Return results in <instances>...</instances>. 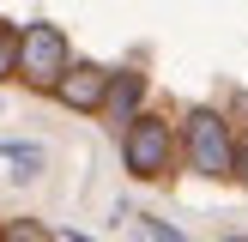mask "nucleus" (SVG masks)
<instances>
[{
  "instance_id": "6",
  "label": "nucleus",
  "mask_w": 248,
  "mask_h": 242,
  "mask_svg": "<svg viewBox=\"0 0 248 242\" xmlns=\"http://www.w3.org/2000/svg\"><path fill=\"white\" fill-rule=\"evenodd\" d=\"M0 157L18 164V176H36L43 169V145H18V139H0Z\"/></svg>"
},
{
  "instance_id": "5",
  "label": "nucleus",
  "mask_w": 248,
  "mask_h": 242,
  "mask_svg": "<svg viewBox=\"0 0 248 242\" xmlns=\"http://www.w3.org/2000/svg\"><path fill=\"white\" fill-rule=\"evenodd\" d=\"M140 97H145V79L140 73H121V85H109V115L127 121L133 109H140Z\"/></svg>"
},
{
  "instance_id": "7",
  "label": "nucleus",
  "mask_w": 248,
  "mask_h": 242,
  "mask_svg": "<svg viewBox=\"0 0 248 242\" xmlns=\"http://www.w3.org/2000/svg\"><path fill=\"white\" fill-rule=\"evenodd\" d=\"M6 73H18V43L0 30V79H6Z\"/></svg>"
},
{
  "instance_id": "4",
  "label": "nucleus",
  "mask_w": 248,
  "mask_h": 242,
  "mask_svg": "<svg viewBox=\"0 0 248 242\" xmlns=\"http://www.w3.org/2000/svg\"><path fill=\"white\" fill-rule=\"evenodd\" d=\"M55 91H61V103H73V109H97V103H109V73L103 67H73Z\"/></svg>"
},
{
  "instance_id": "9",
  "label": "nucleus",
  "mask_w": 248,
  "mask_h": 242,
  "mask_svg": "<svg viewBox=\"0 0 248 242\" xmlns=\"http://www.w3.org/2000/svg\"><path fill=\"white\" fill-rule=\"evenodd\" d=\"M242 182H248V151H242Z\"/></svg>"
},
{
  "instance_id": "1",
  "label": "nucleus",
  "mask_w": 248,
  "mask_h": 242,
  "mask_svg": "<svg viewBox=\"0 0 248 242\" xmlns=\"http://www.w3.org/2000/svg\"><path fill=\"white\" fill-rule=\"evenodd\" d=\"M18 73L36 91H55V85L67 79V36H61L55 24H31V30L18 36Z\"/></svg>"
},
{
  "instance_id": "8",
  "label": "nucleus",
  "mask_w": 248,
  "mask_h": 242,
  "mask_svg": "<svg viewBox=\"0 0 248 242\" xmlns=\"http://www.w3.org/2000/svg\"><path fill=\"white\" fill-rule=\"evenodd\" d=\"M145 230H152L157 242H188V236H182V230H170V224H157V218H152V224H145Z\"/></svg>"
},
{
  "instance_id": "2",
  "label": "nucleus",
  "mask_w": 248,
  "mask_h": 242,
  "mask_svg": "<svg viewBox=\"0 0 248 242\" xmlns=\"http://www.w3.org/2000/svg\"><path fill=\"white\" fill-rule=\"evenodd\" d=\"M188 157H194V169L200 176H230L236 169V151H230V127L218 115H188Z\"/></svg>"
},
{
  "instance_id": "3",
  "label": "nucleus",
  "mask_w": 248,
  "mask_h": 242,
  "mask_svg": "<svg viewBox=\"0 0 248 242\" xmlns=\"http://www.w3.org/2000/svg\"><path fill=\"white\" fill-rule=\"evenodd\" d=\"M121 151H127V169H133V176H145V182L164 176V169H170V127L152 121V115H140L127 127V139H121Z\"/></svg>"
}]
</instances>
